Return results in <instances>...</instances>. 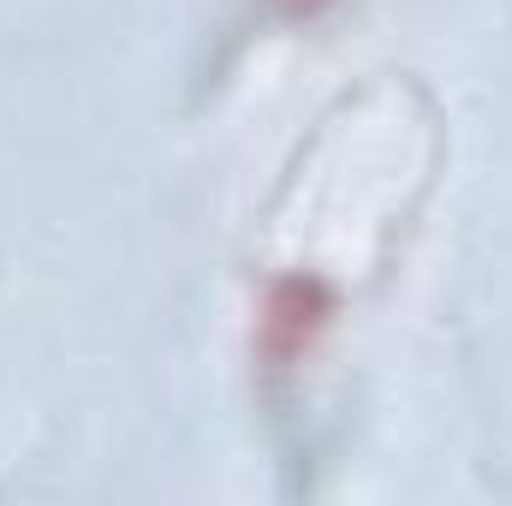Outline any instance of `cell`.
Listing matches in <instances>:
<instances>
[{
  "instance_id": "1",
  "label": "cell",
  "mask_w": 512,
  "mask_h": 506,
  "mask_svg": "<svg viewBox=\"0 0 512 506\" xmlns=\"http://www.w3.org/2000/svg\"><path fill=\"white\" fill-rule=\"evenodd\" d=\"M322 322H328V292L316 280H298V274L274 280L268 298H262V352L274 358V370L298 364L316 346Z\"/></svg>"
},
{
  "instance_id": "2",
  "label": "cell",
  "mask_w": 512,
  "mask_h": 506,
  "mask_svg": "<svg viewBox=\"0 0 512 506\" xmlns=\"http://www.w3.org/2000/svg\"><path fill=\"white\" fill-rule=\"evenodd\" d=\"M316 6H328V0H292V12H304V18H310Z\"/></svg>"
}]
</instances>
